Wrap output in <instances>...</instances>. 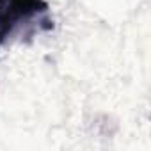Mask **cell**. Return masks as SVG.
I'll use <instances>...</instances> for the list:
<instances>
[{"label": "cell", "mask_w": 151, "mask_h": 151, "mask_svg": "<svg viewBox=\"0 0 151 151\" xmlns=\"http://www.w3.org/2000/svg\"><path fill=\"white\" fill-rule=\"evenodd\" d=\"M53 29L46 0H0V46Z\"/></svg>", "instance_id": "1"}]
</instances>
